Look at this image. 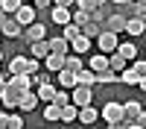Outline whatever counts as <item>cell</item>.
Instances as JSON below:
<instances>
[{
  "label": "cell",
  "instance_id": "1",
  "mask_svg": "<svg viewBox=\"0 0 146 129\" xmlns=\"http://www.w3.org/2000/svg\"><path fill=\"white\" fill-rule=\"evenodd\" d=\"M100 114H102V120L111 126V129H120V123H123V103H117V100L105 103Z\"/></svg>",
  "mask_w": 146,
  "mask_h": 129
},
{
  "label": "cell",
  "instance_id": "2",
  "mask_svg": "<svg viewBox=\"0 0 146 129\" xmlns=\"http://www.w3.org/2000/svg\"><path fill=\"white\" fill-rule=\"evenodd\" d=\"M70 103L73 106H91L94 103V88H88V85H73L70 88Z\"/></svg>",
  "mask_w": 146,
  "mask_h": 129
},
{
  "label": "cell",
  "instance_id": "3",
  "mask_svg": "<svg viewBox=\"0 0 146 129\" xmlns=\"http://www.w3.org/2000/svg\"><path fill=\"white\" fill-rule=\"evenodd\" d=\"M0 35H3V38H21L23 35V27L15 21V15H9L3 23H0Z\"/></svg>",
  "mask_w": 146,
  "mask_h": 129
},
{
  "label": "cell",
  "instance_id": "4",
  "mask_svg": "<svg viewBox=\"0 0 146 129\" xmlns=\"http://www.w3.org/2000/svg\"><path fill=\"white\" fill-rule=\"evenodd\" d=\"M41 38H47V27H44V23L32 21L29 27H23V41H27V44H32V41H41Z\"/></svg>",
  "mask_w": 146,
  "mask_h": 129
},
{
  "label": "cell",
  "instance_id": "5",
  "mask_svg": "<svg viewBox=\"0 0 146 129\" xmlns=\"http://www.w3.org/2000/svg\"><path fill=\"white\" fill-rule=\"evenodd\" d=\"M117 32H111V29H105L100 38H96V47H100V53H114L117 50Z\"/></svg>",
  "mask_w": 146,
  "mask_h": 129
},
{
  "label": "cell",
  "instance_id": "6",
  "mask_svg": "<svg viewBox=\"0 0 146 129\" xmlns=\"http://www.w3.org/2000/svg\"><path fill=\"white\" fill-rule=\"evenodd\" d=\"M35 12H38V9H35L32 3H21L18 12H15V21L21 23V27H29V23L35 21Z\"/></svg>",
  "mask_w": 146,
  "mask_h": 129
},
{
  "label": "cell",
  "instance_id": "7",
  "mask_svg": "<svg viewBox=\"0 0 146 129\" xmlns=\"http://www.w3.org/2000/svg\"><path fill=\"white\" fill-rule=\"evenodd\" d=\"M18 100H21V91H18V88H12L9 82H6L3 94H0V103H3V109H18Z\"/></svg>",
  "mask_w": 146,
  "mask_h": 129
},
{
  "label": "cell",
  "instance_id": "8",
  "mask_svg": "<svg viewBox=\"0 0 146 129\" xmlns=\"http://www.w3.org/2000/svg\"><path fill=\"white\" fill-rule=\"evenodd\" d=\"M64 56L67 53H47V59H44V65H47V74H56V70H62L64 68Z\"/></svg>",
  "mask_w": 146,
  "mask_h": 129
},
{
  "label": "cell",
  "instance_id": "9",
  "mask_svg": "<svg viewBox=\"0 0 146 129\" xmlns=\"http://www.w3.org/2000/svg\"><path fill=\"white\" fill-rule=\"evenodd\" d=\"M56 85L58 88H73L76 85V74H73V70H67V68H62V70H56Z\"/></svg>",
  "mask_w": 146,
  "mask_h": 129
},
{
  "label": "cell",
  "instance_id": "10",
  "mask_svg": "<svg viewBox=\"0 0 146 129\" xmlns=\"http://www.w3.org/2000/svg\"><path fill=\"white\" fill-rule=\"evenodd\" d=\"M102 32H105V23H102V21H94V18H91V21H88V23L82 27V35H88L91 41H96V38L102 35Z\"/></svg>",
  "mask_w": 146,
  "mask_h": 129
},
{
  "label": "cell",
  "instance_id": "11",
  "mask_svg": "<svg viewBox=\"0 0 146 129\" xmlns=\"http://www.w3.org/2000/svg\"><path fill=\"white\" fill-rule=\"evenodd\" d=\"M102 23H105V29H111V32H117V35H120V32H126V18H123V15H117V12H111V15H108Z\"/></svg>",
  "mask_w": 146,
  "mask_h": 129
},
{
  "label": "cell",
  "instance_id": "12",
  "mask_svg": "<svg viewBox=\"0 0 146 129\" xmlns=\"http://www.w3.org/2000/svg\"><path fill=\"white\" fill-rule=\"evenodd\" d=\"M96 117H100V112H96V109H94V103H91V106H82V109H79V117H76V123L94 126V123H96Z\"/></svg>",
  "mask_w": 146,
  "mask_h": 129
},
{
  "label": "cell",
  "instance_id": "13",
  "mask_svg": "<svg viewBox=\"0 0 146 129\" xmlns=\"http://www.w3.org/2000/svg\"><path fill=\"white\" fill-rule=\"evenodd\" d=\"M6 82H9L12 88H18L21 94L32 88V82H29V74H12V76H6Z\"/></svg>",
  "mask_w": 146,
  "mask_h": 129
},
{
  "label": "cell",
  "instance_id": "14",
  "mask_svg": "<svg viewBox=\"0 0 146 129\" xmlns=\"http://www.w3.org/2000/svg\"><path fill=\"white\" fill-rule=\"evenodd\" d=\"M35 106H38V94H35L32 88H29V91H23V94H21V100H18V109H21V112H32Z\"/></svg>",
  "mask_w": 146,
  "mask_h": 129
},
{
  "label": "cell",
  "instance_id": "15",
  "mask_svg": "<svg viewBox=\"0 0 146 129\" xmlns=\"http://www.w3.org/2000/svg\"><path fill=\"white\" fill-rule=\"evenodd\" d=\"M91 47H94V41L88 38V35H76V38L70 41V53H91Z\"/></svg>",
  "mask_w": 146,
  "mask_h": 129
},
{
  "label": "cell",
  "instance_id": "16",
  "mask_svg": "<svg viewBox=\"0 0 146 129\" xmlns=\"http://www.w3.org/2000/svg\"><path fill=\"white\" fill-rule=\"evenodd\" d=\"M76 85H88V88H94V85H96V74H94L91 68L82 65V68L76 70Z\"/></svg>",
  "mask_w": 146,
  "mask_h": 129
},
{
  "label": "cell",
  "instance_id": "17",
  "mask_svg": "<svg viewBox=\"0 0 146 129\" xmlns=\"http://www.w3.org/2000/svg\"><path fill=\"white\" fill-rule=\"evenodd\" d=\"M70 15H73V9H67V6H53L50 9V18H53V23H58V27H64L70 21Z\"/></svg>",
  "mask_w": 146,
  "mask_h": 129
},
{
  "label": "cell",
  "instance_id": "18",
  "mask_svg": "<svg viewBox=\"0 0 146 129\" xmlns=\"http://www.w3.org/2000/svg\"><path fill=\"white\" fill-rule=\"evenodd\" d=\"M120 82H123V85H131V88H137V82H140V74L131 65H126L123 70H120Z\"/></svg>",
  "mask_w": 146,
  "mask_h": 129
},
{
  "label": "cell",
  "instance_id": "19",
  "mask_svg": "<svg viewBox=\"0 0 146 129\" xmlns=\"http://www.w3.org/2000/svg\"><path fill=\"white\" fill-rule=\"evenodd\" d=\"M56 85H53V82L50 79H47V82H41V85L38 88H35V94H38V100H44V103H53V97H56Z\"/></svg>",
  "mask_w": 146,
  "mask_h": 129
},
{
  "label": "cell",
  "instance_id": "20",
  "mask_svg": "<svg viewBox=\"0 0 146 129\" xmlns=\"http://www.w3.org/2000/svg\"><path fill=\"white\" fill-rule=\"evenodd\" d=\"M29 53H32L35 59H47V53H50V41H47V38L32 41V44H29Z\"/></svg>",
  "mask_w": 146,
  "mask_h": 129
},
{
  "label": "cell",
  "instance_id": "21",
  "mask_svg": "<svg viewBox=\"0 0 146 129\" xmlns=\"http://www.w3.org/2000/svg\"><path fill=\"white\" fill-rule=\"evenodd\" d=\"M126 32L135 35V38H137V35H143V32H146V21H140V18H129V21H126Z\"/></svg>",
  "mask_w": 146,
  "mask_h": 129
},
{
  "label": "cell",
  "instance_id": "22",
  "mask_svg": "<svg viewBox=\"0 0 146 129\" xmlns=\"http://www.w3.org/2000/svg\"><path fill=\"white\" fill-rule=\"evenodd\" d=\"M44 123H62V109L56 103H47L44 109Z\"/></svg>",
  "mask_w": 146,
  "mask_h": 129
},
{
  "label": "cell",
  "instance_id": "23",
  "mask_svg": "<svg viewBox=\"0 0 146 129\" xmlns=\"http://www.w3.org/2000/svg\"><path fill=\"white\" fill-rule=\"evenodd\" d=\"M117 53L123 56L126 62H131V59H137V56H140V50H137V47L131 44V41H126V44H117Z\"/></svg>",
  "mask_w": 146,
  "mask_h": 129
},
{
  "label": "cell",
  "instance_id": "24",
  "mask_svg": "<svg viewBox=\"0 0 146 129\" xmlns=\"http://www.w3.org/2000/svg\"><path fill=\"white\" fill-rule=\"evenodd\" d=\"M88 68L94 70V74H96V70H105L108 68V53H94L91 62H88Z\"/></svg>",
  "mask_w": 146,
  "mask_h": 129
},
{
  "label": "cell",
  "instance_id": "25",
  "mask_svg": "<svg viewBox=\"0 0 146 129\" xmlns=\"http://www.w3.org/2000/svg\"><path fill=\"white\" fill-rule=\"evenodd\" d=\"M117 79H120V74H117V70H111V68L96 70V82H100V85H111V82H117Z\"/></svg>",
  "mask_w": 146,
  "mask_h": 129
},
{
  "label": "cell",
  "instance_id": "26",
  "mask_svg": "<svg viewBox=\"0 0 146 129\" xmlns=\"http://www.w3.org/2000/svg\"><path fill=\"white\" fill-rule=\"evenodd\" d=\"M76 117H79V106H73V103L62 106V123H76Z\"/></svg>",
  "mask_w": 146,
  "mask_h": 129
},
{
  "label": "cell",
  "instance_id": "27",
  "mask_svg": "<svg viewBox=\"0 0 146 129\" xmlns=\"http://www.w3.org/2000/svg\"><path fill=\"white\" fill-rule=\"evenodd\" d=\"M50 41V50L53 53H70V41L64 38V35H58V38H47Z\"/></svg>",
  "mask_w": 146,
  "mask_h": 129
},
{
  "label": "cell",
  "instance_id": "28",
  "mask_svg": "<svg viewBox=\"0 0 146 129\" xmlns=\"http://www.w3.org/2000/svg\"><path fill=\"white\" fill-rule=\"evenodd\" d=\"M137 114H140V103L137 100H126L123 103V117H126V120H135Z\"/></svg>",
  "mask_w": 146,
  "mask_h": 129
},
{
  "label": "cell",
  "instance_id": "29",
  "mask_svg": "<svg viewBox=\"0 0 146 129\" xmlns=\"http://www.w3.org/2000/svg\"><path fill=\"white\" fill-rule=\"evenodd\" d=\"M114 12H117V15H123L126 21H129V18H135V0H126V3H117V6H114Z\"/></svg>",
  "mask_w": 146,
  "mask_h": 129
},
{
  "label": "cell",
  "instance_id": "30",
  "mask_svg": "<svg viewBox=\"0 0 146 129\" xmlns=\"http://www.w3.org/2000/svg\"><path fill=\"white\" fill-rule=\"evenodd\" d=\"M126 65H129V62H126V59L120 56L117 50H114V53H108V68H111V70H117V74H120V70H123Z\"/></svg>",
  "mask_w": 146,
  "mask_h": 129
},
{
  "label": "cell",
  "instance_id": "31",
  "mask_svg": "<svg viewBox=\"0 0 146 129\" xmlns=\"http://www.w3.org/2000/svg\"><path fill=\"white\" fill-rule=\"evenodd\" d=\"M111 12H114V6H111V3H100V6L94 9V21H105Z\"/></svg>",
  "mask_w": 146,
  "mask_h": 129
},
{
  "label": "cell",
  "instance_id": "32",
  "mask_svg": "<svg viewBox=\"0 0 146 129\" xmlns=\"http://www.w3.org/2000/svg\"><path fill=\"white\" fill-rule=\"evenodd\" d=\"M82 65H85V62H82V59H79L76 53H73V56L67 53V56H64V68H67V70H73V74H76V70H79Z\"/></svg>",
  "mask_w": 146,
  "mask_h": 129
},
{
  "label": "cell",
  "instance_id": "33",
  "mask_svg": "<svg viewBox=\"0 0 146 129\" xmlns=\"http://www.w3.org/2000/svg\"><path fill=\"white\" fill-rule=\"evenodd\" d=\"M82 32V27H76V23H73V21H67L64 23V29H62V35H64V38L67 41H73V38H76V35Z\"/></svg>",
  "mask_w": 146,
  "mask_h": 129
},
{
  "label": "cell",
  "instance_id": "34",
  "mask_svg": "<svg viewBox=\"0 0 146 129\" xmlns=\"http://www.w3.org/2000/svg\"><path fill=\"white\" fill-rule=\"evenodd\" d=\"M53 103L58 106V109H62V106H67V103H70V88H58L56 97H53Z\"/></svg>",
  "mask_w": 146,
  "mask_h": 129
},
{
  "label": "cell",
  "instance_id": "35",
  "mask_svg": "<svg viewBox=\"0 0 146 129\" xmlns=\"http://www.w3.org/2000/svg\"><path fill=\"white\" fill-rule=\"evenodd\" d=\"M38 68H41V59H35V56H27V59H23V74H35Z\"/></svg>",
  "mask_w": 146,
  "mask_h": 129
},
{
  "label": "cell",
  "instance_id": "36",
  "mask_svg": "<svg viewBox=\"0 0 146 129\" xmlns=\"http://www.w3.org/2000/svg\"><path fill=\"white\" fill-rule=\"evenodd\" d=\"M70 21L76 23V27H85V23L91 21V15H88V12H82V9H73V15H70Z\"/></svg>",
  "mask_w": 146,
  "mask_h": 129
},
{
  "label": "cell",
  "instance_id": "37",
  "mask_svg": "<svg viewBox=\"0 0 146 129\" xmlns=\"http://www.w3.org/2000/svg\"><path fill=\"white\" fill-rule=\"evenodd\" d=\"M21 3H23V0H0V9H3L6 15H15Z\"/></svg>",
  "mask_w": 146,
  "mask_h": 129
},
{
  "label": "cell",
  "instance_id": "38",
  "mask_svg": "<svg viewBox=\"0 0 146 129\" xmlns=\"http://www.w3.org/2000/svg\"><path fill=\"white\" fill-rule=\"evenodd\" d=\"M73 9H82V12H88V15L94 18V9H96V3H94V0H76V3H73Z\"/></svg>",
  "mask_w": 146,
  "mask_h": 129
},
{
  "label": "cell",
  "instance_id": "39",
  "mask_svg": "<svg viewBox=\"0 0 146 129\" xmlns=\"http://www.w3.org/2000/svg\"><path fill=\"white\" fill-rule=\"evenodd\" d=\"M23 59H27V56H15V59H12V62H9V74H23Z\"/></svg>",
  "mask_w": 146,
  "mask_h": 129
},
{
  "label": "cell",
  "instance_id": "40",
  "mask_svg": "<svg viewBox=\"0 0 146 129\" xmlns=\"http://www.w3.org/2000/svg\"><path fill=\"white\" fill-rule=\"evenodd\" d=\"M129 65H131V68H135V70H137V74H140V76L146 74V59H140V56H137V59H131V62H129Z\"/></svg>",
  "mask_w": 146,
  "mask_h": 129
},
{
  "label": "cell",
  "instance_id": "41",
  "mask_svg": "<svg viewBox=\"0 0 146 129\" xmlns=\"http://www.w3.org/2000/svg\"><path fill=\"white\" fill-rule=\"evenodd\" d=\"M131 129H146V112L140 109V114L135 117V120H131Z\"/></svg>",
  "mask_w": 146,
  "mask_h": 129
},
{
  "label": "cell",
  "instance_id": "42",
  "mask_svg": "<svg viewBox=\"0 0 146 129\" xmlns=\"http://www.w3.org/2000/svg\"><path fill=\"white\" fill-rule=\"evenodd\" d=\"M9 129H23V117L21 114H9Z\"/></svg>",
  "mask_w": 146,
  "mask_h": 129
},
{
  "label": "cell",
  "instance_id": "43",
  "mask_svg": "<svg viewBox=\"0 0 146 129\" xmlns=\"http://www.w3.org/2000/svg\"><path fill=\"white\" fill-rule=\"evenodd\" d=\"M135 18L146 21V3H137V0H135Z\"/></svg>",
  "mask_w": 146,
  "mask_h": 129
},
{
  "label": "cell",
  "instance_id": "44",
  "mask_svg": "<svg viewBox=\"0 0 146 129\" xmlns=\"http://www.w3.org/2000/svg\"><path fill=\"white\" fill-rule=\"evenodd\" d=\"M32 6H35V9H44V12H47V9H53V0H32Z\"/></svg>",
  "mask_w": 146,
  "mask_h": 129
},
{
  "label": "cell",
  "instance_id": "45",
  "mask_svg": "<svg viewBox=\"0 0 146 129\" xmlns=\"http://www.w3.org/2000/svg\"><path fill=\"white\" fill-rule=\"evenodd\" d=\"M73 3L76 0H53V6H67V9H73Z\"/></svg>",
  "mask_w": 146,
  "mask_h": 129
},
{
  "label": "cell",
  "instance_id": "46",
  "mask_svg": "<svg viewBox=\"0 0 146 129\" xmlns=\"http://www.w3.org/2000/svg\"><path fill=\"white\" fill-rule=\"evenodd\" d=\"M0 129H9V114L0 112Z\"/></svg>",
  "mask_w": 146,
  "mask_h": 129
},
{
  "label": "cell",
  "instance_id": "47",
  "mask_svg": "<svg viewBox=\"0 0 146 129\" xmlns=\"http://www.w3.org/2000/svg\"><path fill=\"white\" fill-rule=\"evenodd\" d=\"M137 88H140V91H146V74L140 76V82H137Z\"/></svg>",
  "mask_w": 146,
  "mask_h": 129
},
{
  "label": "cell",
  "instance_id": "48",
  "mask_svg": "<svg viewBox=\"0 0 146 129\" xmlns=\"http://www.w3.org/2000/svg\"><path fill=\"white\" fill-rule=\"evenodd\" d=\"M3 88H6V76H0V94H3Z\"/></svg>",
  "mask_w": 146,
  "mask_h": 129
},
{
  "label": "cell",
  "instance_id": "49",
  "mask_svg": "<svg viewBox=\"0 0 146 129\" xmlns=\"http://www.w3.org/2000/svg\"><path fill=\"white\" fill-rule=\"evenodd\" d=\"M6 18H9V15H6V12H3V9H0V23H3V21H6Z\"/></svg>",
  "mask_w": 146,
  "mask_h": 129
},
{
  "label": "cell",
  "instance_id": "50",
  "mask_svg": "<svg viewBox=\"0 0 146 129\" xmlns=\"http://www.w3.org/2000/svg\"><path fill=\"white\" fill-rule=\"evenodd\" d=\"M108 3H111V6H117V3H126V0H108Z\"/></svg>",
  "mask_w": 146,
  "mask_h": 129
},
{
  "label": "cell",
  "instance_id": "51",
  "mask_svg": "<svg viewBox=\"0 0 146 129\" xmlns=\"http://www.w3.org/2000/svg\"><path fill=\"white\" fill-rule=\"evenodd\" d=\"M94 3H96V6H100V3H108V0H94Z\"/></svg>",
  "mask_w": 146,
  "mask_h": 129
},
{
  "label": "cell",
  "instance_id": "52",
  "mask_svg": "<svg viewBox=\"0 0 146 129\" xmlns=\"http://www.w3.org/2000/svg\"><path fill=\"white\" fill-rule=\"evenodd\" d=\"M0 76H3V68H0Z\"/></svg>",
  "mask_w": 146,
  "mask_h": 129
},
{
  "label": "cell",
  "instance_id": "53",
  "mask_svg": "<svg viewBox=\"0 0 146 129\" xmlns=\"http://www.w3.org/2000/svg\"><path fill=\"white\" fill-rule=\"evenodd\" d=\"M23 3H32V0H23Z\"/></svg>",
  "mask_w": 146,
  "mask_h": 129
},
{
  "label": "cell",
  "instance_id": "54",
  "mask_svg": "<svg viewBox=\"0 0 146 129\" xmlns=\"http://www.w3.org/2000/svg\"><path fill=\"white\" fill-rule=\"evenodd\" d=\"M137 3H146V0H137Z\"/></svg>",
  "mask_w": 146,
  "mask_h": 129
}]
</instances>
